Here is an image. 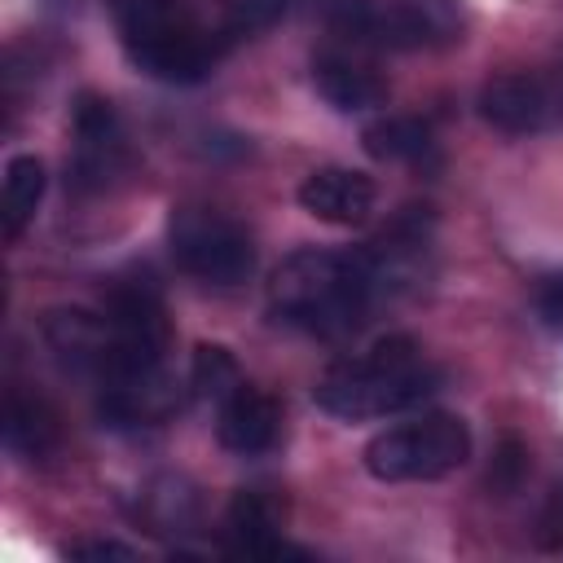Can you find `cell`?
Here are the masks:
<instances>
[{
  "label": "cell",
  "instance_id": "cell-1",
  "mask_svg": "<svg viewBox=\"0 0 563 563\" xmlns=\"http://www.w3.org/2000/svg\"><path fill=\"white\" fill-rule=\"evenodd\" d=\"M374 295H378V282L365 251L352 255V251L299 246L268 277L273 317L321 339L352 334L365 321Z\"/></svg>",
  "mask_w": 563,
  "mask_h": 563
},
{
  "label": "cell",
  "instance_id": "cell-2",
  "mask_svg": "<svg viewBox=\"0 0 563 563\" xmlns=\"http://www.w3.org/2000/svg\"><path fill=\"white\" fill-rule=\"evenodd\" d=\"M435 383H440V369L427 361V352L409 334H387L365 352L334 361L317 378L312 400L317 409L343 422H365V418H387L422 405L435 391Z\"/></svg>",
  "mask_w": 563,
  "mask_h": 563
},
{
  "label": "cell",
  "instance_id": "cell-3",
  "mask_svg": "<svg viewBox=\"0 0 563 563\" xmlns=\"http://www.w3.org/2000/svg\"><path fill=\"white\" fill-rule=\"evenodd\" d=\"M123 53L163 84H198L211 75L220 44L180 0H110Z\"/></svg>",
  "mask_w": 563,
  "mask_h": 563
},
{
  "label": "cell",
  "instance_id": "cell-4",
  "mask_svg": "<svg viewBox=\"0 0 563 563\" xmlns=\"http://www.w3.org/2000/svg\"><path fill=\"white\" fill-rule=\"evenodd\" d=\"M167 251L202 286L233 290L255 273V242L242 220L207 202H180L167 216Z\"/></svg>",
  "mask_w": 563,
  "mask_h": 563
},
{
  "label": "cell",
  "instance_id": "cell-5",
  "mask_svg": "<svg viewBox=\"0 0 563 563\" xmlns=\"http://www.w3.org/2000/svg\"><path fill=\"white\" fill-rule=\"evenodd\" d=\"M471 457V431L453 413H422L413 422L387 427L365 444V471L383 484L440 479Z\"/></svg>",
  "mask_w": 563,
  "mask_h": 563
},
{
  "label": "cell",
  "instance_id": "cell-6",
  "mask_svg": "<svg viewBox=\"0 0 563 563\" xmlns=\"http://www.w3.org/2000/svg\"><path fill=\"white\" fill-rule=\"evenodd\" d=\"M128 167V136L110 97L84 88L70 101V158L66 185L75 194H101Z\"/></svg>",
  "mask_w": 563,
  "mask_h": 563
},
{
  "label": "cell",
  "instance_id": "cell-7",
  "mask_svg": "<svg viewBox=\"0 0 563 563\" xmlns=\"http://www.w3.org/2000/svg\"><path fill=\"white\" fill-rule=\"evenodd\" d=\"M466 40L462 0H378L369 48L391 53H435Z\"/></svg>",
  "mask_w": 563,
  "mask_h": 563
},
{
  "label": "cell",
  "instance_id": "cell-8",
  "mask_svg": "<svg viewBox=\"0 0 563 563\" xmlns=\"http://www.w3.org/2000/svg\"><path fill=\"white\" fill-rule=\"evenodd\" d=\"M101 396H97V413L110 427H154L163 418H172L180 409V391L167 378L163 365H145V369H119L97 378Z\"/></svg>",
  "mask_w": 563,
  "mask_h": 563
},
{
  "label": "cell",
  "instance_id": "cell-9",
  "mask_svg": "<svg viewBox=\"0 0 563 563\" xmlns=\"http://www.w3.org/2000/svg\"><path fill=\"white\" fill-rule=\"evenodd\" d=\"M475 106H479V119L506 136H532L559 119V101H554L550 84L541 75H528V70L488 79L479 88Z\"/></svg>",
  "mask_w": 563,
  "mask_h": 563
},
{
  "label": "cell",
  "instance_id": "cell-10",
  "mask_svg": "<svg viewBox=\"0 0 563 563\" xmlns=\"http://www.w3.org/2000/svg\"><path fill=\"white\" fill-rule=\"evenodd\" d=\"M40 334H44L48 352L66 369L92 374V378L106 369L110 347H114V334H110L106 312H88V308H48L44 321H40Z\"/></svg>",
  "mask_w": 563,
  "mask_h": 563
},
{
  "label": "cell",
  "instance_id": "cell-11",
  "mask_svg": "<svg viewBox=\"0 0 563 563\" xmlns=\"http://www.w3.org/2000/svg\"><path fill=\"white\" fill-rule=\"evenodd\" d=\"M374 198H378L374 180L365 172H352V167H317L299 185V207L325 224H339V229L365 224L374 211Z\"/></svg>",
  "mask_w": 563,
  "mask_h": 563
},
{
  "label": "cell",
  "instance_id": "cell-12",
  "mask_svg": "<svg viewBox=\"0 0 563 563\" xmlns=\"http://www.w3.org/2000/svg\"><path fill=\"white\" fill-rule=\"evenodd\" d=\"M216 409H220V413H216V440H220L229 453L251 457V453L273 449L277 435H282V409H277V400H273L268 391L251 387V383H242V387H238L229 400H220Z\"/></svg>",
  "mask_w": 563,
  "mask_h": 563
},
{
  "label": "cell",
  "instance_id": "cell-13",
  "mask_svg": "<svg viewBox=\"0 0 563 563\" xmlns=\"http://www.w3.org/2000/svg\"><path fill=\"white\" fill-rule=\"evenodd\" d=\"M312 88L343 114L387 101V79L369 62H361L356 53H343V48H325L312 57Z\"/></svg>",
  "mask_w": 563,
  "mask_h": 563
},
{
  "label": "cell",
  "instance_id": "cell-14",
  "mask_svg": "<svg viewBox=\"0 0 563 563\" xmlns=\"http://www.w3.org/2000/svg\"><path fill=\"white\" fill-rule=\"evenodd\" d=\"M224 550L229 554H286L290 550L282 541V519L268 493L260 488L233 493L224 510Z\"/></svg>",
  "mask_w": 563,
  "mask_h": 563
},
{
  "label": "cell",
  "instance_id": "cell-15",
  "mask_svg": "<svg viewBox=\"0 0 563 563\" xmlns=\"http://www.w3.org/2000/svg\"><path fill=\"white\" fill-rule=\"evenodd\" d=\"M4 444H9V453L26 457V462L53 457L57 444H62L57 413H53L40 396L9 391V400H4Z\"/></svg>",
  "mask_w": 563,
  "mask_h": 563
},
{
  "label": "cell",
  "instance_id": "cell-16",
  "mask_svg": "<svg viewBox=\"0 0 563 563\" xmlns=\"http://www.w3.org/2000/svg\"><path fill=\"white\" fill-rule=\"evenodd\" d=\"M361 145L378 163H409V167L435 163V136H431V128L422 119H409V114H383V119L365 123Z\"/></svg>",
  "mask_w": 563,
  "mask_h": 563
},
{
  "label": "cell",
  "instance_id": "cell-17",
  "mask_svg": "<svg viewBox=\"0 0 563 563\" xmlns=\"http://www.w3.org/2000/svg\"><path fill=\"white\" fill-rule=\"evenodd\" d=\"M44 163L35 154H13L9 167H4V189H0V229L9 242H18L26 233V224L35 220L40 211V198H44Z\"/></svg>",
  "mask_w": 563,
  "mask_h": 563
},
{
  "label": "cell",
  "instance_id": "cell-18",
  "mask_svg": "<svg viewBox=\"0 0 563 563\" xmlns=\"http://www.w3.org/2000/svg\"><path fill=\"white\" fill-rule=\"evenodd\" d=\"M189 383L202 400H229L246 378H242V365L238 356L224 347V343H198L194 347V365H189Z\"/></svg>",
  "mask_w": 563,
  "mask_h": 563
},
{
  "label": "cell",
  "instance_id": "cell-19",
  "mask_svg": "<svg viewBox=\"0 0 563 563\" xmlns=\"http://www.w3.org/2000/svg\"><path fill=\"white\" fill-rule=\"evenodd\" d=\"M145 515L154 523V532H176V528H194L198 523V497L180 484V479H158L145 493Z\"/></svg>",
  "mask_w": 563,
  "mask_h": 563
},
{
  "label": "cell",
  "instance_id": "cell-20",
  "mask_svg": "<svg viewBox=\"0 0 563 563\" xmlns=\"http://www.w3.org/2000/svg\"><path fill=\"white\" fill-rule=\"evenodd\" d=\"M286 9L290 0H224V35H260L273 22H282Z\"/></svg>",
  "mask_w": 563,
  "mask_h": 563
},
{
  "label": "cell",
  "instance_id": "cell-21",
  "mask_svg": "<svg viewBox=\"0 0 563 563\" xmlns=\"http://www.w3.org/2000/svg\"><path fill=\"white\" fill-rule=\"evenodd\" d=\"M374 9H378V0H325V26L339 40H352V44H365L369 48Z\"/></svg>",
  "mask_w": 563,
  "mask_h": 563
},
{
  "label": "cell",
  "instance_id": "cell-22",
  "mask_svg": "<svg viewBox=\"0 0 563 563\" xmlns=\"http://www.w3.org/2000/svg\"><path fill=\"white\" fill-rule=\"evenodd\" d=\"M523 475H528V449L506 435V440L497 444L493 466H488V488H493L497 497H510V493L523 484Z\"/></svg>",
  "mask_w": 563,
  "mask_h": 563
},
{
  "label": "cell",
  "instance_id": "cell-23",
  "mask_svg": "<svg viewBox=\"0 0 563 563\" xmlns=\"http://www.w3.org/2000/svg\"><path fill=\"white\" fill-rule=\"evenodd\" d=\"M537 545L541 550H563V488H554L537 515Z\"/></svg>",
  "mask_w": 563,
  "mask_h": 563
},
{
  "label": "cell",
  "instance_id": "cell-24",
  "mask_svg": "<svg viewBox=\"0 0 563 563\" xmlns=\"http://www.w3.org/2000/svg\"><path fill=\"white\" fill-rule=\"evenodd\" d=\"M136 550L123 541H70L66 559H132Z\"/></svg>",
  "mask_w": 563,
  "mask_h": 563
},
{
  "label": "cell",
  "instance_id": "cell-25",
  "mask_svg": "<svg viewBox=\"0 0 563 563\" xmlns=\"http://www.w3.org/2000/svg\"><path fill=\"white\" fill-rule=\"evenodd\" d=\"M537 303H541V312L550 317V325H559V330H563V273H554V277H545V282H541Z\"/></svg>",
  "mask_w": 563,
  "mask_h": 563
}]
</instances>
